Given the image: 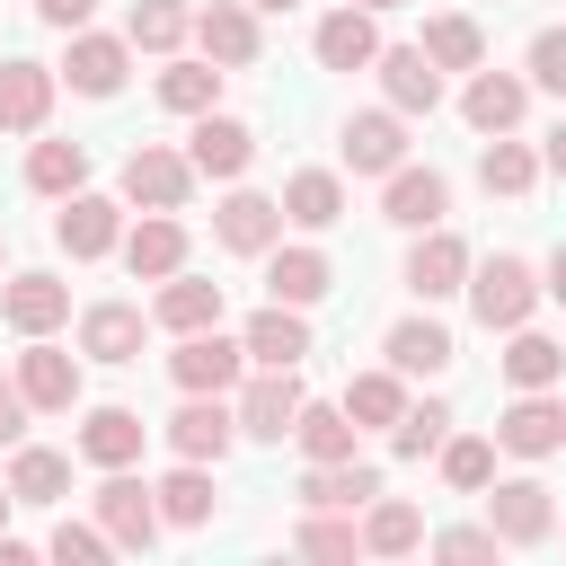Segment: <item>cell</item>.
<instances>
[{
	"mask_svg": "<svg viewBox=\"0 0 566 566\" xmlns=\"http://www.w3.org/2000/svg\"><path fill=\"white\" fill-rule=\"evenodd\" d=\"M469 318L486 327V336H504V327H522L548 292H539V265L531 256H469Z\"/></svg>",
	"mask_w": 566,
	"mask_h": 566,
	"instance_id": "cell-1",
	"label": "cell"
},
{
	"mask_svg": "<svg viewBox=\"0 0 566 566\" xmlns=\"http://www.w3.org/2000/svg\"><path fill=\"white\" fill-rule=\"evenodd\" d=\"M186 195H195V159L168 150V142H133V159H124V203H142V212H186Z\"/></svg>",
	"mask_w": 566,
	"mask_h": 566,
	"instance_id": "cell-2",
	"label": "cell"
},
{
	"mask_svg": "<svg viewBox=\"0 0 566 566\" xmlns=\"http://www.w3.org/2000/svg\"><path fill=\"white\" fill-rule=\"evenodd\" d=\"M168 380H177V389H212V398H230V389L248 380V345L221 336V327H195V336H177Z\"/></svg>",
	"mask_w": 566,
	"mask_h": 566,
	"instance_id": "cell-3",
	"label": "cell"
},
{
	"mask_svg": "<svg viewBox=\"0 0 566 566\" xmlns=\"http://www.w3.org/2000/svg\"><path fill=\"white\" fill-rule=\"evenodd\" d=\"M115 239H124V203L115 195H88V186L62 195V212H53V248L62 256L88 265V256H115Z\"/></svg>",
	"mask_w": 566,
	"mask_h": 566,
	"instance_id": "cell-4",
	"label": "cell"
},
{
	"mask_svg": "<svg viewBox=\"0 0 566 566\" xmlns=\"http://www.w3.org/2000/svg\"><path fill=\"white\" fill-rule=\"evenodd\" d=\"M495 451H513V460H548V451H566V407H557L548 389H513V407L495 416Z\"/></svg>",
	"mask_w": 566,
	"mask_h": 566,
	"instance_id": "cell-5",
	"label": "cell"
},
{
	"mask_svg": "<svg viewBox=\"0 0 566 566\" xmlns=\"http://www.w3.org/2000/svg\"><path fill=\"white\" fill-rule=\"evenodd\" d=\"M336 150H345L354 177H389V168L407 159V115H398V106H363V115H345Z\"/></svg>",
	"mask_w": 566,
	"mask_h": 566,
	"instance_id": "cell-6",
	"label": "cell"
},
{
	"mask_svg": "<svg viewBox=\"0 0 566 566\" xmlns=\"http://www.w3.org/2000/svg\"><path fill=\"white\" fill-rule=\"evenodd\" d=\"M239 433L248 442H283L292 433V416H301V363L292 371H256V380H239Z\"/></svg>",
	"mask_w": 566,
	"mask_h": 566,
	"instance_id": "cell-7",
	"label": "cell"
},
{
	"mask_svg": "<svg viewBox=\"0 0 566 566\" xmlns=\"http://www.w3.org/2000/svg\"><path fill=\"white\" fill-rule=\"evenodd\" d=\"M486 531H495L504 548H539V539L557 531V504H548V486H539V478H504V486L486 495Z\"/></svg>",
	"mask_w": 566,
	"mask_h": 566,
	"instance_id": "cell-8",
	"label": "cell"
},
{
	"mask_svg": "<svg viewBox=\"0 0 566 566\" xmlns=\"http://www.w3.org/2000/svg\"><path fill=\"white\" fill-rule=\"evenodd\" d=\"M442 212H451V177H442V168H407V159H398V168L380 177V221H398V230H433Z\"/></svg>",
	"mask_w": 566,
	"mask_h": 566,
	"instance_id": "cell-9",
	"label": "cell"
},
{
	"mask_svg": "<svg viewBox=\"0 0 566 566\" xmlns=\"http://www.w3.org/2000/svg\"><path fill=\"white\" fill-rule=\"evenodd\" d=\"M230 442H239V416H230L212 389H186V407L168 416V451H177V460H212V469H221V451H230Z\"/></svg>",
	"mask_w": 566,
	"mask_h": 566,
	"instance_id": "cell-10",
	"label": "cell"
},
{
	"mask_svg": "<svg viewBox=\"0 0 566 566\" xmlns=\"http://www.w3.org/2000/svg\"><path fill=\"white\" fill-rule=\"evenodd\" d=\"M97 531H106L115 548H150V539H159V495H150L142 478L106 469V486H97Z\"/></svg>",
	"mask_w": 566,
	"mask_h": 566,
	"instance_id": "cell-11",
	"label": "cell"
},
{
	"mask_svg": "<svg viewBox=\"0 0 566 566\" xmlns=\"http://www.w3.org/2000/svg\"><path fill=\"white\" fill-rule=\"evenodd\" d=\"M124 71H133V44H124V35H88V27H71V53H62L53 80H71L80 97H115Z\"/></svg>",
	"mask_w": 566,
	"mask_h": 566,
	"instance_id": "cell-12",
	"label": "cell"
},
{
	"mask_svg": "<svg viewBox=\"0 0 566 566\" xmlns=\"http://www.w3.org/2000/svg\"><path fill=\"white\" fill-rule=\"evenodd\" d=\"M371 71H380V97H389L398 115H433V106H442V71L424 62V44H380Z\"/></svg>",
	"mask_w": 566,
	"mask_h": 566,
	"instance_id": "cell-13",
	"label": "cell"
},
{
	"mask_svg": "<svg viewBox=\"0 0 566 566\" xmlns=\"http://www.w3.org/2000/svg\"><path fill=\"white\" fill-rule=\"evenodd\" d=\"M186 159H195V177H248V159H256V133L239 124V115H221V106H203L195 115V142H186Z\"/></svg>",
	"mask_w": 566,
	"mask_h": 566,
	"instance_id": "cell-14",
	"label": "cell"
},
{
	"mask_svg": "<svg viewBox=\"0 0 566 566\" xmlns=\"http://www.w3.org/2000/svg\"><path fill=\"white\" fill-rule=\"evenodd\" d=\"M212 239H221L230 256H265V248L283 239V203H274V195L230 186V195H221V212H212Z\"/></svg>",
	"mask_w": 566,
	"mask_h": 566,
	"instance_id": "cell-15",
	"label": "cell"
},
{
	"mask_svg": "<svg viewBox=\"0 0 566 566\" xmlns=\"http://www.w3.org/2000/svg\"><path fill=\"white\" fill-rule=\"evenodd\" d=\"M460 283H469V239H451L442 221L416 230V248H407V292H416V301H451Z\"/></svg>",
	"mask_w": 566,
	"mask_h": 566,
	"instance_id": "cell-16",
	"label": "cell"
},
{
	"mask_svg": "<svg viewBox=\"0 0 566 566\" xmlns=\"http://www.w3.org/2000/svg\"><path fill=\"white\" fill-rule=\"evenodd\" d=\"M9 380H18L27 407H44V416H71V407H80V363H71L62 345H44V336H27V354H18Z\"/></svg>",
	"mask_w": 566,
	"mask_h": 566,
	"instance_id": "cell-17",
	"label": "cell"
},
{
	"mask_svg": "<svg viewBox=\"0 0 566 566\" xmlns=\"http://www.w3.org/2000/svg\"><path fill=\"white\" fill-rule=\"evenodd\" d=\"M195 44H203V62L248 71L265 35H256V9H248V0H212V9H195Z\"/></svg>",
	"mask_w": 566,
	"mask_h": 566,
	"instance_id": "cell-18",
	"label": "cell"
},
{
	"mask_svg": "<svg viewBox=\"0 0 566 566\" xmlns=\"http://www.w3.org/2000/svg\"><path fill=\"white\" fill-rule=\"evenodd\" d=\"M522 106H531V80L522 71H469V88H460V115H469V133H513L522 124Z\"/></svg>",
	"mask_w": 566,
	"mask_h": 566,
	"instance_id": "cell-19",
	"label": "cell"
},
{
	"mask_svg": "<svg viewBox=\"0 0 566 566\" xmlns=\"http://www.w3.org/2000/svg\"><path fill=\"white\" fill-rule=\"evenodd\" d=\"M115 248H124V274H133V283H168V274L186 265V221H177V212H150V221H133Z\"/></svg>",
	"mask_w": 566,
	"mask_h": 566,
	"instance_id": "cell-20",
	"label": "cell"
},
{
	"mask_svg": "<svg viewBox=\"0 0 566 566\" xmlns=\"http://www.w3.org/2000/svg\"><path fill=\"white\" fill-rule=\"evenodd\" d=\"M0 318H9L18 336H53V327L71 318V283H62V274H9V283H0Z\"/></svg>",
	"mask_w": 566,
	"mask_h": 566,
	"instance_id": "cell-21",
	"label": "cell"
},
{
	"mask_svg": "<svg viewBox=\"0 0 566 566\" xmlns=\"http://www.w3.org/2000/svg\"><path fill=\"white\" fill-rule=\"evenodd\" d=\"M239 345H248V363H256V371H292V363L310 354V318H301L292 301H265V310L239 327Z\"/></svg>",
	"mask_w": 566,
	"mask_h": 566,
	"instance_id": "cell-22",
	"label": "cell"
},
{
	"mask_svg": "<svg viewBox=\"0 0 566 566\" xmlns=\"http://www.w3.org/2000/svg\"><path fill=\"white\" fill-rule=\"evenodd\" d=\"M53 71L44 62H27V53H9L0 62V133H44V115H53Z\"/></svg>",
	"mask_w": 566,
	"mask_h": 566,
	"instance_id": "cell-23",
	"label": "cell"
},
{
	"mask_svg": "<svg viewBox=\"0 0 566 566\" xmlns=\"http://www.w3.org/2000/svg\"><path fill=\"white\" fill-rule=\"evenodd\" d=\"M327 283H336V265H327V248H265V301H292V310H310V301H327Z\"/></svg>",
	"mask_w": 566,
	"mask_h": 566,
	"instance_id": "cell-24",
	"label": "cell"
},
{
	"mask_svg": "<svg viewBox=\"0 0 566 566\" xmlns=\"http://www.w3.org/2000/svg\"><path fill=\"white\" fill-rule=\"evenodd\" d=\"M380 354H389L398 380H442V371H451V327H442V318H398V327L380 336Z\"/></svg>",
	"mask_w": 566,
	"mask_h": 566,
	"instance_id": "cell-25",
	"label": "cell"
},
{
	"mask_svg": "<svg viewBox=\"0 0 566 566\" xmlns=\"http://www.w3.org/2000/svg\"><path fill=\"white\" fill-rule=\"evenodd\" d=\"M380 495V469L354 451V460H310V478H301V504L310 513H354V504H371Z\"/></svg>",
	"mask_w": 566,
	"mask_h": 566,
	"instance_id": "cell-26",
	"label": "cell"
},
{
	"mask_svg": "<svg viewBox=\"0 0 566 566\" xmlns=\"http://www.w3.org/2000/svg\"><path fill=\"white\" fill-rule=\"evenodd\" d=\"M310 44H318V62H327V71H371V53H380V18L345 0V9H327V18H318V35H310Z\"/></svg>",
	"mask_w": 566,
	"mask_h": 566,
	"instance_id": "cell-27",
	"label": "cell"
},
{
	"mask_svg": "<svg viewBox=\"0 0 566 566\" xmlns=\"http://www.w3.org/2000/svg\"><path fill=\"white\" fill-rule=\"evenodd\" d=\"M80 354L88 363H142V310L133 301H88L80 310Z\"/></svg>",
	"mask_w": 566,
	"mask_h": 566,
	"instance_id": "cell-28",
	"label": "cell"
},
{
	"mask_svg": "<svg viewBox=\"0 0 566 566\" xmlns=\"http://www.w3.org/2000/svg\"><path fill=\"white\" fill-rule=\"evenodd\" d=\"M274 203H283L292 230H336V221H345V177H336V168H301V177H283Z\"/></svg>",
	"mask_w": 566,
	"mask_h": 566,
	"instance_id": "cell-29",
	"label": "cell"
},
{
	"mask_svg": "<svg viewBox=\"0 0 566 566\" xmlns=\"http://www.w3.org/2000/svg\"><path fill=\"white\" fill-rule=\"evenodd\" d=\"M150 318L168 327V336H195V327H221V283H203V274H168L159 283V301H150Z\"/></svg>",
	"mask_w": 566,
	"mask_h": 566,
	"instance_id": "cell-30",
	"label": "cell"
},
{
	"mask_svg": "<svg viewBox=\"0 0 566 566\" xmlns=\"http://www.w3.org/2000/svg\"><path fill=\"white\" fill-rule=\"evenodd\" d=\"M142 442H150V424L133 407H88V424H80V460H97V469H133Z\"/></svg>",
	"mask_w": 566,
	"mask_h": 566,
	"instance_id": "cell-31",
	"label": "cell"
},
{
	"mask_svg": "<svg viewBox=\"0 0 566 566\" xmlns=\"http://www.w3.org/2000/svg\"><path fill=\"white\" fill-rule=\"evenodd\" d=\"M557 371H566V345H557V336H539L531 318L504 327V380H513V389H557Z\"/></svg>",
	"mask_w": 566,
	"mask_h": 566,
	"instance_id": "cell-32",
	"label": "cell"
},
{
	"mask_svg": "<svg viewBox=\"0 0 566 566\" xmlns=\"http://www.w3.org/2000/svg\"><path fill=\"white\" fill-rule=\"evenodd\" d=\"M159 522H177V531H195V522H212V460H177L159 486Z\"/></svg>",
	"mask_w": 566,
	"mask_h": 566,
	"instance_id": "cell-33",
	"label": "cell"
},
{
	"mask_svg": "<svg viewBox=\"0 0 566 566\" xmlns=\"http://www.w3.org/2000/svg\"><path fill=\"white\" fill-rule=\"evenodd\" d=\"M363 548H371V557H407V548H424V513H416L407 495H371V504H363Z\"/></svg>",
	"mask_w": 566,
	"mask_h": 566,
	"instance_id": "cell-34",
	"label": "cell"
},
{
	"mask_svg": "<svg viewBox=\"0 0 566 566\" xmlns=\"http://www.w3.org/2000/svg\"><path fill=\"white\" fill-rule=\"evenodd\" d=\"M9 495H18V504H62V495H71V460L44 451V442H18V460H9Z\"/></svg>",
	"mask_w": 566,
	"mask_h": 566,
	"instance_id": "cell-35",
	"label": "cell"
},
{
	"mask_svg": "<svg viewBox=\"0 0 566 566\" xmlns=\"http://www.w3.org/2000/svg\"><path fill=\"white\" fill-rule=\"evenodd\" d=\"M195 35V9L186 0H133V18H124V44L133 53H177Z\"/></svg>",
	"mask_w": 566,
	"mask_h": 566,
	"instance_id": "cell-36",
	"label": "cell"
},
{
	"mask_svg": "<svg viewBox=\"0 0 566 566\" xmlns=\"http://www.w3.org/2000/svg\"><path fill=\"white\" fill-rule=\"evenodd\" d=\"M424 62H433V71H478V62H486V35H478V18H460V9L424 18Z\"/></svg>",
	"mask_w": 566,
	"mask_h": 566,
	"instance_id": "cell-37",
	"label": "cell"
},
{
	"mask_svg": "<svg viewBox=\"0 0 566 566\" xmlns=\"http://www.w3.org/2000/svg\"><path fill=\"white\" fill-rule=\"evenodd\" d=\"M478 186H486V195H531V186H539V150L513 142V133H495V142L478 150Z\"/></svg>",
	"mask_w": 566,
	"mask_h": 566,
	"instance_id": "cell-38",
	"label": "cell"
},
{
	"mask_svg": "<svg viewBox=\"0 0 566 566\" xmlns=\"http://www.w3.org/2000/svg\"><path fill=\"white\" fill-rule=\"evenodd\" d=\"M354 416L345 407H310L301 398V416H292V442H301V460H354Z\"/></svg>",
	"mask_w": 566,
	"mask_h": 566,
	"instance_id": "cell-39",
	"label": "cell"
},
{
	"mask_svg": "<svg viewBox=\"0 0 566 566\" xmlns=\"http://www.w3.org/2000/svg\"><path fill=\"white\" fill-rule=\"evenodd\" d=\"M27 186L53 195V203L80 195V186H88V150H80V142H35V150H27Z\"/></svg>",
	"mask_w": 566,
	"mask_h": 566,
	"instance_id": "cell-40",
	"label": "cell"
},
{
	"mask_svg": "<svg viewBox=\"0 0 566 566\" xmlns=\"http://www.w3.org/2000/svg\"><path fill=\"white\" fill-rule=\"evenodd\" d=\"M345 416H354V424H398V416H407V380H398L389 363H380V371H354V380H345Z\"/></svg>",
	"mask_w": 566,
	"mask_h": 566,
	"instance_id": "cell-41",
	"label": "cell"
},
{
	"mask_svg": "<svg viewBox=\"0 0 566 566\" xmlns=\"http://www.w3.org/2000/svg\"><path fill=\"white\" fill-rule=\"evenodd\" d=\"M159 106H168V115L221 106V62H168V71H159Z\"/></svg>",
	"mask_w": 566,
	"mask_h": 566,
	"instance_id": "cell-42",
	"label": "cell"
},
{
	"mask_svg": "<svg viewBox=\"0 0 566 566\" xmlns=\"http://www.w3.org/2000/svg\"><path fill=\"white\" fill-rule=\"evenodd\" d=\"M442 433H451V407H442V398H424V407L407 398V416L389 424V451H398V460H433Z\"/></svg>",
	"mask_w": 566,
	"mask_h": 566,
	"instance_id": "cell-43",
	"label": "cell"
},
{
	"mask_svg": "<svg viewBox=\"0 0 566 566\" xmlns=\"http://www.w3.org/2000/svg\"><path fill=\"white\" fill-rule=\"evenodd\" d=\"M433 460H442V478H451L460 495L495 486V442H486V433H442V451H433Z\"/></svg>",
	"mask_w": 566,
	"mask_h": 566,
	"instance_id": "cell-44",
	"label": "cell"
},
{
	"mask_svg": "<svg viewBox=\"0 0 566 566\" xmlns=\"http://www.w3.org/2000/svg\"><path fill=\"white\" fill-rule=\"evenodd\" d=\"M292 548H301V557H354V548H363V531H354V522H336V513H310V522L292 531Z\"/></svg>",
	"mask_w": 566,
	"mask_h": 566,
	"instance_id": "cell-45",
	"label": "cell"
},
{
	"mask_svg": "<svg viewBox=\"0 0 566 566\" xmlns=\"http://www.w3.org/2000/svg\"><path fill=\"white\" fill-rule=\"evenodd\" d=\"M62 566H97V557H115V539L97 531V522H53V539H44Z\"/></svg>",
	"mask_w": 566,
	"mask_h": 566,
	"instance_id": "cell-46",
	"label": "cell"
},
{
	"mask_svg": "<svg viewBox=\"0 0 566 566\" xmlns=\"http://www.w3.org/2000/svg\"><path fill=\"white\" fill-rule=\"evenodd\" d=\"M531 88H548V97H566V27H539L531 35V71H522Z\"/></svg>",
	"mask_w": 566,
	"mask_h": 566,
	"instance_id": "cell-47",
	"label": "cell"
},
{
	"mask_svg": "<svg viewBox=\"0 0 566 566\" xmlns=\"http://www.w3.org/2000/svg\"><path fill=\"white\" fill-rule=\"evenodd\" d=\"M504 539L495 531H433V557H451V566H478V557H495Z\"/></svg>",
	"mask_w": 566,
	"mask_h": 566,
	"instance_id": "cell-48",
	"label": "cell"
},
{
	"mask_svg": "<svg viewBox=\"0 0 566 566\" xmlns=\"http://www.w3.org/2000/svg\"><path fill=\"white\" fill-rule=\"evenodd\" d=\"M27 416H35V407H27V389H18V380H0V442H27Z\"/></svg>",
	"mask_w": 566,
	"mask_h": 566,
	"instance_id": "cell-49",
	"label": "cell"
},
{
	"mask_svg": "<svg viewBox=\"0 0 566 566\" xmlns=\"http://www.w3.org/2000/svg\"><path fill=\"white\" fill-rule=\"evenodd\" d=\"M88 9H97V0H35V18H44V27H62V35H71V27H88Z\"/></svg>",
	"mask_w": 566,
	"mask_h": 566,
	"instance_id": "cell-50",
	"label": "cell"
},
{
	"mask_svg": "<svg viewBox=\"0 0 566 566\" xmlns=\"http://www.w3.org/2000/svg\"><path fill=\"white\" fill-rule=\"evenodd\" d=\"M539 168H548V177H566V115L548 124V150H539Z\"/></svg>",
	"mask_w": 566,
	"mask_h": 566,
	"instance_id": "cell-51",
	"label": "cell"
},
{
	"mask_svg": "<svg viewBox=\"0 0 566 566\" xmlns=\"http://www.w3.org/2000/svg\"><path fill=\"white\" fill-rule=\"evenodd\" d=\"M539 292H548V301L566 310V239H557V256H548V274H539Z\"/></svg>",
	"mask_w": 566,
	"mask_h": 566,
	"instance_id": "cell-52",
	"label": "cell"
},
{
	"mask_svg": "<svg viewBox=\"0 0 566 566\" xmlns=\"http://www.w3.org/2000/svg\"><path fill=\"white\" fill-rule=\"evenodd\" d=\"M354 9H371V18H380V9H407V0H354Z\"/></svg>",
	"mask_w": 566,
	"mask_h": 566,
	"instance_id": "cell-53",
	"label": "cell"
},
{
	"mask_svg": "<svg viewBox=\"0 0 566 566\" xmlns=\"http://www.w3.org/2000/svg\"><path fill=\"white\" fill-rule=\"evenodd\" d=\"M9 504H18V495H9V486H0V531H9Z\"/></svg>",
	"mask_w": 566,
	"mask_h": 566,
	"instance_id": "cell-54",
	"label": "cell"
},
{
	"mask_svg": "<svg viewBox=\"0 0 566 566\" xmlns=\"http://www.w3.org/2000/svg\"><path fill=\"white\" fill-rule=\"evenodd\" d=\"M248 9H292V0H248Z\"/></svg>",
	"mask_w": 566,
	"mask_h": 566,
	"instance_id": "cell-55",
	"label": "cell"
},
{
	"mask_svg": "<svg viewBox=\"0 0 566 566\" xmlns=\"http://www.w3.org/2000/svg\"><path fill=\"white\" fill-rule=\"evenodd\" d=\"M0 256H9V248H0Z\"/></svg>",
	"mask_w": 566,
	"mask_h": 566,
	"instance_id": "cell-56",
	"label": "cell"
}]
</instances>
